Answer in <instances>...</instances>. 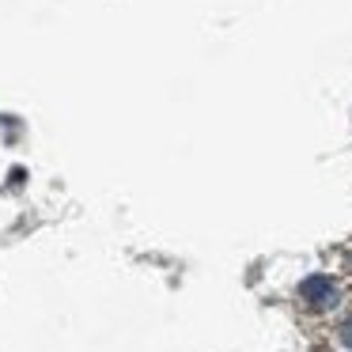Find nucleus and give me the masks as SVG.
<instances>
[{
  "label": "nucleus",
  "instance_id": "obj_2",
  "mask_svg": "<svg viewBox=\"0 0 352 352\" xmlns=\"http://www.w3.org/2000/svg\"><path fill=\"white\" fill-rule=\"evenodd\" d=\"M341 341H344V344H349V349H352V318H349V322H344V326H341Z\"/></svg>",
  "mask_w": 352,
  "mask_h": 352
},
{
  "label": "nucleus",
  "instance_id": "obj_1",
  "mask_svg": "<svg viewBox=\"0 0 352 352\" xmlns=\"http://www.w3.org/2000/svg\"><path fill=\"white\" fill-rule=\"evenodd\" d=\"M299 296H303V303L311 307V311H329V307H337V299H341V288L333 284V276L314 273L299 284Z\"/></svg>",
  "mask_w": 352,
  "mask_h": 352
}]
</instances>
